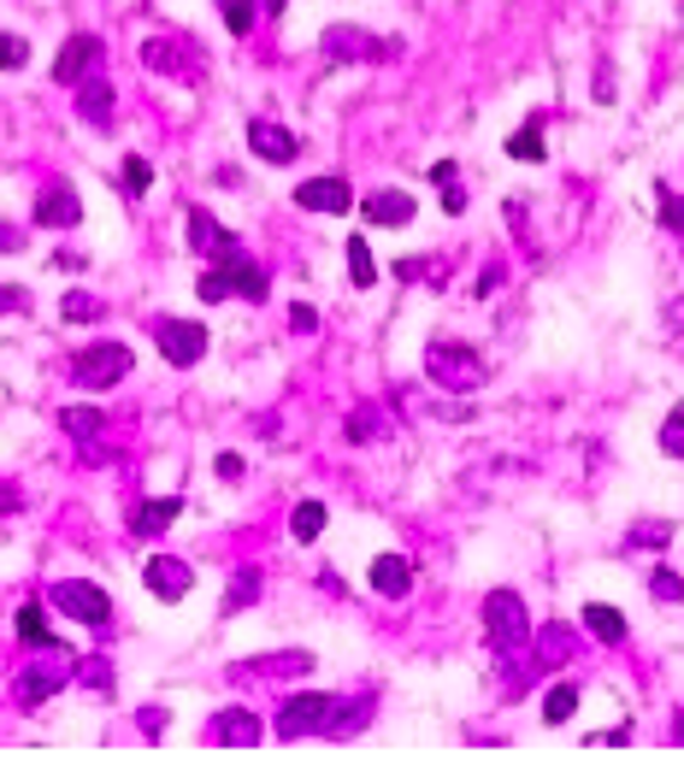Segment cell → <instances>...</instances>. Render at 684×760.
<instances>
[{
    "instance_id": "cell-1",
    "label": "cell",
    "mask_w": 684,
    "mask_h": 760,
    "mask_svg": "<svg viewBox=\"0 0 684 760\" xmlns=\"http://www.w3.org/2000/svg\"><path fill=\"white\" fill-rule=\"evenodd\" d=\"M195 295H201V300H225V295H243V300H254V307H260V300L272 295V277H266V265H254L243 248H231L225 260L213 265V272H201Z\"/></svg>"
},
{
    "instance_id": "cell-2",
    "label": "cell",
    "mask_w": 684,
    "mask_h": 760,
    "mask_svg": "<svg viewBox=\"0 0 684 760\" xmlns=\"http://www.w3.org/2000/svg\"><path fill=\"white\" fill-rule=\"evenodd\" d=\"M330 714H337V695H325V690H307V695H295V702H283V707H278V719H272V737H278V742L325 737V731H330Z\"/></svg>"
},
{
    "instance_id": "cell-3",
    "label": "cell",
    "mask_w": 684,
    "mask_h": 760,
    "mask_svg": "<svg viewBox=\"0 0 684 760\" xmlns=\"http://www.w3.org/2000/svg\"><path fill=\"white\" fill-rule=\"evenodd\" d=\"M136 372V354L124 342H89L83 354L71 360V377L83 389H113V384H124V377Z\"/></svg>"
},
{
    "instance_id": "cell-4",
    "label": "cell",
    "mask_w": 684,
    "mask_h": 760,
    "mask_svg": "<svg viewBox=\"0 0 684 760\" xmlns=\"http://www.w3.org/2000/svg\"><path fill=\"white\" fill-rule=\"evenodd\" d=\"M484 637L496 655H514V648L531 637V620H525V601L514 590H490L484 595Z\"/></svg>"
},
{
    "instance_id": "cell-5",
    "label": "cell",
    "mask_w": 684,
    "mask_h": 760,
    "mask_svg": "<svg viewBox=\"0 0 684 760\" xmlns=\"http://www.w3.org/2000/svg\"><path fill=\"white\" fill-rule=\"evenodd\" d=\"M425 377H437L442 389H479L484 384V360L467 342H431L425 348Z\"/></svg>"
},
{
    "instance_id": "cell-6",
    "label": "cell",
    "mask_w": 684,
    "mask_h": 760,
    "mask_svg": "<svg viewBox=\"0 0 684 760\" xmlns=\"http://www.w3.org/2000/svg\"><path fill=\"white\" fill-rule=\"evenodd\" d=\"M47 601H54V613H66V620H77V625H94V631L113 620V595H106L101 583H89V578L54 583V590H47Z\"/></svg>"
},
{
    "instance_id": "cell-7",
    "label": "cell",
    "mask_w": 684,
    "mask_h": 760,
    "mask_svg": "<svg viewBox=\"0 0 684 760\" xmlns=\"http://www.w3.org/2000/svg\"><path fill=\"white\" fill-rule=\"evenodd\" d=\"M154 342H160V354L171 366H195L206 354V325L201 319H160L154 325Z\"/></svg>"
},
{
    "instance_id": "cell-8",
    "label": "cell",
    "mask_w": 684,
    "mask_h": 760,
    "mask_svg": "<svg viewBox=\"0 0 684 760\" xmlns=\"http://www.w3.org/2000/svg\"><path fill=\"white\" fill-rule=\"evenodd\" d=\"M36 225L42 230H77L83 225V195L71 183H47L36 195Z\"/></svg>"
},
{
    "instance_id": "cell-9",
    "label": "cell",
    "mask_w": 684,
    "mask_h": 760,
    "mask_svg": "<svg viewBox=\"0 0 684 760\" xmlns=\"http://www.w3.org/2000/svg\"><path fill=\"white\" fill-rule=\"evenodd\" d=\"M142 583H148L160 601H183L195 590V572H189V560H178V554H154V560L142 566Z\"/></svg>"
},
{
    "instance_id": "cell-10",
    "label": "cell",
    "mask_w": 684,
    "mask_h": 760,
    "mask_svg": "<svg viewBox=\"0 0 684 760\" xmlns=\"http://www.w3.org/2000/svg\"><path fill=\"white\" fill-rule=\"evenodd\" d=\"M295 207L301 213H348V207H355V195H348L343 178H307L295 189Z\"/></svg>"
},
{
    "instance_id": "cell-11",
    "label": "cell",
    "mask_w": 684,
    "mask_h": 760,
    "mask_svg": "<svg viewBox=\"0 0 684 760\" xmlns=\"http://www.w3.org/2000/svg\"><path fill=\"white\" fill-rule=\"evenodd\" d=\"M360 213H366V225H407L413 213H419V201L407 195V189H372V195L360 201Z\"/></svg>"
},
{
    "instance_id": "cell-12",
    "label": "cell",
    "mask_w": 684,
    "mask_h": 760,
    "mask_svg": "<svg viewBox=\"0 0 684 760\" xmlns=\"http://www.w3.org/2000/svg\"><path fill=\"white\" fill-rule=\"evenodd\" d=\"M248 148L260 154V160H272V166H290L295 154H301V141L283 131V124H272V118H254L248 124Z\"/></svg>"
},
{
    "instance_id": "cell-13",
    "label": "cell",
    "mask_w": 684,
    "mask_h": 760,
    "mask_svg": "<svg viewBox=\"0 0 684 760\" xmlns=\"http://www.w3.org/2000/svg\"><path fill=\"white\" fill-rule=\"evenodd\" d=\"M66 678H71V655H54L47 667H30V672L19 678V702H24V707H42L47 695L66 684Z\"/></svg>"
},
{
    "instance_id": "cell-14",
    "label": "cell",
    "mask_w": 684,
    "mask_h": 760,
    "mask_svg": "<svg viewBox=\"0 0 684 760\" xmlns=\"http://www.w3.org/2000/svg\"><path fill=\"white\" fill-rule=\"evenodd\" d=\"M189 248L206 253V260H225V253L236 248V236L218 225V218L206 213V207H189Z\"/></svg>"
},
{
    "instance_id": "cell-15",
    "label": "cell",
    "mask_w": 684,
    "mask_h": 760,
    "mask_svg": "<svg viewBox=\"0 0 684 760\" xmlns=\"http://www.w3.org/2000/svg\"><path fill=\"white\" fill-rule=\"evenodd\" d=\"M94 59H101V36H71L54 59V83H83Z\"/></svg>"
},
{
    "instance_id": "cell-16",
    "label": "cell",
    "mask_w": 684,
    "mask_h": 760,
    "mask_svg": "<svg viewBox=\"0 0 684 760\" xmlns=\"http://www.w3.org/2000/svg\"><path fill=\"white\" fill-rule=\"evenodd\" d=\"M366 583H372L378 595H390V601H402L413 590V566L402 560V554H378L372 566H366Z\"/></svg>"
},
{
    "instance_id": "cell-17",
    "label": "cell",
    "mask_w": 684,
    "mask_h": 760,
    "mask_svg": "<svg viewBox=\"0 0 684 760\" xmlns=\"http://www.w3.org/2000/svg\"><path fill=\"white\" fill-rule=\"evenodd\" d=\"M171 519H183V501L178 496H154L131 513V536H166Z\"/></svg>"
},
{
    "instance_id": "cell-18",
    "label": "cell",
    "mask_w": 684,
    "mask_h": 760,
    "mask_svg": "<svg viewBox=\"0 0 684 760\" xmlns=\"http://www.w3.org/2000/svg\"><path fill=\"white\" fill-rule=\"evenodd\" d=\"M584 631H591L596 643H626V613H619L614 601H591V608H584Z\"/></svg>"
},
{
    "instance_id": "cell-19",
    "label": "cell",
    "mask_w": 684,
    "mask_h": 760,
    "mask_svg": "<svg viewBox=\"0 0 684 760\" xmlns=\"http://www.w3.org/2000/svg\"><path fill=\"white\" fill-rule=\"evenodd\" d=\"M572 648H579V637L567 625H543L537 631V667H561V660H572Z\"/></svg>"
},
{
    "instance_id": "cell-20",
    "label": "cell",
    "mask_w": 684,
    "mask_h": 760,
    "mask_svg": "<svg viewBox=\"0 0 684 760\" xmlns=\"http://www.w3.org/2000/svg\"><path fill=\"white\" fill-rule=\"evenodd\" d=\"M213 742H236V749H254V742H260V725H254L248 714H218V719H213Z\"/></svg>"
},
{
    "instance_id": "cell-21",
    "label": "cell",
    "mask_w": 684,
    "mask_h": 760,
    "mask_svg": "<svg viewBox=\"0 0 684 760\" xmlns=\"http://www.w3.org/2000/svg\"><path fill=\"white\" fill-rule=\"evenodd\" d=\"M77 113H83L89 124H106V118H113V89H106L101 77L83 83V89H77Z\"/></svg>"
},
{
    "instance_id": "cell-22",
    "label": "cell",
    "mask_w": 684,
    "mask_h": 760,
    "mask_svg": "<svg viewBox=\"0 0 684 760\" xmlns=\"http://www.w3.org/2000/svg\"><path fill=\"white\" fill-rule=\"evenodd\" d=\"M348 277H355V290H372L378 283V260H372L366 236H348Z\"/></svg>"
},
{
    "instance_id": "cell-23",
    "label": "cell",
    "mask_w": 684,
    "mask_h": 760,
    "mask_svg": "<svg viewBox=\"0 0 684 760\" xmlns=\"http://www.w3.org/2000/svg\"><path fill=\"white\" fill-rule=\"evenodd\" d=\"M507 154H514V160H525V166H537V160H543V124H519V131L514 136H507Z\"/></svg>"
},
{
    "instance_id": "cell-24",
    "label": "cell",
    "mask_w": 684,
    "mask_h": 760,
    "mask_svg": "<svg viewBox=\"0 0 684 760\" xmlns=\"http://www.w3.org/2000/svg\"><path fill=\"white\" fill-rule=\"evenodd\" d=\"M366 719H372V702H366V695H360V702H337V714H330V731L325 737H355Z\"/></svg>"
},
{
    "instance_id": "cell-25",
    "label": "cell",
    "mask_w": 684,
    "mask_h": 760,
    "mask_svg": "<svg viewBox=\"0 0 684 760\" xmlns=\"http://www.w3.org/2000/svg\"><path fill=\"white\" fill-rule=\"evenodd\" d=\"M19 643L30 648H54V631H47V613L30 601V608H19Z\"/></svg>"
},
{
    "instance_id": "cell-26",
    "label": "cell",
    "mask_w": 684,
    "mask_h": 760,
    "mask_svg": "<svg viewBox=\"0 0 684 760\" xmlns=\"http://www.w3.org/2000/svg\"><path fill=\"white\" fill-rule=\"evenodd\" d=\"M572 714H579V690H572V684H554V690L543 695V725H567Z\"/></svg>"
},
{
    "instance_id": "cell-27",
    "label": "cell",
    "mask_w": 684,
    "mask_h": 760,
    "mask_svg": "<svg viewBox=\"0 0 684 760\" xmlns=\"http://www.w3.org/2000/svg\"><path fill=\"white\" fill-rule=\"evenodd\" d=\"M325 501H301L295 507V519H290V531H295V543H313V536H319L325 531Z\"/></svg>"
},
{
    "instance_id": "cell-28",
    "label": "cell",
    "mask_w": 684,
    "mask_h": 760,
    "mask_svg": "<svg viewBox=\"0 0 684 760\" xmlns=\"http://www.w3.org/2000/svg\"><path fill=\"white\" fill-rule=\"evenodd\" d=\"M254 595H260V572H254V566H243V572H236V583L225 590V613L254 608Z\"/></svg>"
},
{
    "instance_id": "cell-29",
    "label": "cell",
    "mask_w": 684,
    "mask_h": 760,
    "mask_svg": "<svg viewBox=\"0 0 684 760\" xmlns=\"http://www.w3.org/2000/svg\"><path fill=\"white\" fill-rule=\"evenodd\" d=\"M119 183H124V195H148V183H154V166L142 160V154H124V166H119Z\"/></svg>"
},
{
    "instance_id": "cell-30",
    "label": "cell",
    "mask_w": 684,
    "mask_h": 760,
    "mask_svg": "<svg viewBox=\"0 0 684 760\" xmlns=\"http://www.w3.org/2000/svg\"><path fill=\"white\" fill-rule=\"evenodd\" d=\"M59 424H66L71 436H101L106 413H101V407H66V413H59Z\"/></svg>"
},
{
    "instance_id": "cell-31",
    "label": "cell",
    "mask_w": 684,
    "mask_h": 760,
    "mask_svg": "<svg viewBox=\"0 0 684 760\" xmlns=\"http://www.w3.org/2000/svg\"><path fill=\"white\" fill-rule=\"evenodd\" d=\"M384 436V413L378 407H355V419H348V442H372Z\"/></svg>"
},
{
    "instance_id": "cell-32",
    "label": "cell",
    "mask_w": 684,
    "mask_h": 760,
    "mask_svg": "<svg viewBox=\"0 0 684 760\" xmlns=\"http://www.w3.org/2000/svg\"><path fill=\"white\" fill-rule=\"evenodd\" d=\"M655 207H661V225L673 236H684V195H673L666 183H655Z\"/></svg>"
},
{
    "instance_id": "cell-33",
    "label": "cell",
    "mask_w": 684,
    "mask_h": 760,
    "mask_svg": "<svg viewBox=\"0 0 684 760\" xmlns=\"http://www.w3.org/2000/svg\"><path fill=\"white\" fill-rule=\"evenodd\" d=\"M218 19L231 24V36H248L254 30V0H218Z\"/></svg>"
},
{
    "instance_id": "cell-34",
    "label": "cell",
    "mask_w": 684,
    "mask_h": 760,
    "mask_svg": "<svg viewBox=\"0 0 684 760\" xmlns=\"http://www.w3.org/2000/svg\"><path fill=\"white\" fill-rule=\"evenodd\" d=\"M59 313H66L71 325H83V319L94 325V319H101L106 307H101V300H94V295H83V290H71V295H66V307H59Z\"/></svg>"
},
{
    "instance_id": "cell-35",
    "label": "cell",
    "mask_w": 684,
    "mask_h": 760,
    "mask_svg": "<svg viewBox=\"0 0 684 760\" xmlns=\"http://www.w3.org/2000/svg\"><path fill=\"white\" fill-rule=\"evenodd\" d=\"M661 454H673V461H684V407H673L661 424Z\"/></svg>"
},
{
    "instance_id": "cell-36",
    "label": "cell",
    "mask_w": 684,
    "mask_h": 760,
    "mask_svg": "<svg viewBox=\"0 0 684 760\" xmlns=\"http://www.w3.org/2000/svg\"><path fill=\"white\" fill-rule=\"evenodd\" d=\"M30 66V42L24 36H0V71H19Z\"/></svg>"
},
{
    "instance_id": "cell-37",
    "label": "cell",
    "mask_w": 684,
    "mask_h": 760,
    "mask_svg": "<svg viewBox=\"0 0 684 760\" xmlns=\"http://www.w3.org/2000/svg\"><path fill=\"white\" fill-rule=\"evenodd\" d=\"M649 595H661V601H684V583H679V572H666V566H655V572H649Z\"/></svg>"
},
{
    "instance_id": "cell-38",
    "label": "cell",
    "mask_w": 684,
    "mask_h": 760,
    "mask_svg": "<svg viewBox=\"0 0 684 760\" xmlns=\"http://www.w3.org/2000/svg\"><path fill=\"white\" fill-rule=\"evenodd\" d=\"M666 536H673V525H666V519H655V525H638V531H631V543H666Z\"/></svg>"
},
{
    "instance_id": "cell-39",
    "label": "cell",
    "mask_w": 684,
    "mask_h": 760,
    "mask_svg": "<svg viewBox=\"0 0 684 760\" xmlns=\"http://www.w3.org/2000/svg\"><path fill=\"white\" fill-rule=\"evenodd\" d=\"M290 325L301 330V337H307V330H319V313H313L307 300H295V307H290Z\"/></svg>"
},
{
    "instance_id": "cell-40",
    "label": "cell",
    "mask_w": 684,
    "mask_h": 760,
    "mask_svg": "<svg viewBox=\"0 0 684 760\" xmlns=\"http://www.w3.org/2000/svg\"><path fill=\"white\" fill-rule=\"evenodd\" d=\"M213 472H218L225 484H236V478H243V454H218V461H213Z\"/></svg>"
},
{
    "instance_id": "cell-41",
    "label": "cell",
    "mask_w": 684,
    "mask_h": 760,
    "mask_svg": "<svg viewBox=\"0 0 684 760\" xmlns=\"http://www.w3.org/2000/svg\"><path fill=\"white\" fill-rule=\"evenodd\" d=\"M24 248V236H19V225H0V253H19Z\"/></svg>"
},
{
    "instance_id": "cell-42",
    "label": "cell",
    "mask_w": 684,
    "mask_h": 760,
    "mask_svg": "<svg viewBox=\"0 0 684 760\" xmlns=\"http://www.w3.org/2000/svg\"><path fill=\"white\" fill-rule=\"evenodd\" d=\"M24 307V290H0V313H19Z\"/></svg>"
},
{
    "instance_id": "cell-43",
    "label": "cell",
    "mask_w": 684,
    "mask_h": 760,
    "mask_svg": "<svg viewBox=\"0 0 684 760\" xmlns=\"http://www.w3.org/2000/svg\"><path fill=\"white\" fill-rule=\"evenodd\" d=\"M502 283V265H484V277H479V295H490Z\"/></svg>"
},
{
    "instance_id": "cell-44",
    "label": "cell",
    "mask_w": 684,
    "mask_h": 760,
    "mask_svg": "<svg viewBox=\"0 0 684 760\" xmlns=\"http://www.w3.org/2000/svg\"><path fill=\"white\" fill-rule=\"evenodd\" d=\"M260 7H266V12H283V7H290V0H260Z\"/></svg>"
},
{
    "instance_id": "cell-45",
    "label": "cell",
    "mask_w": 684,
    "mask_h": 760,
    "mask_svg": "<svg viewBox=\"0 0 684 760\" xmlns=\"http://www.w3.org/2000/svg\"><path fill=\"white\" fill-rule=\"evenodd\" d=\"M673 737H679V742H684V714H679V719H673Z\"/></svg>"
}]
</instances>
